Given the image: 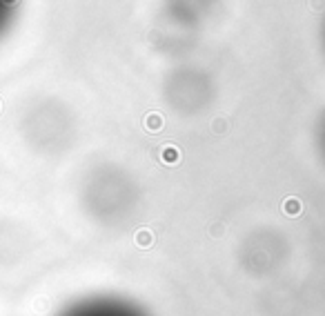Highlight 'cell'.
<instances>
[{
	"instance_id": "1",
	"label": "cell",
	"mask_w": 325,
	"mask_h": 316,
	"mask_svg": "<svg viewBox=\"0 0 325 316\" xmlns=\"http://www.w3.org/2000/svg\"><path fill=\"white\" fill-rule=\"evenodd\" d=\"M60 316H147V312L125 298L93 296L69 305Z\"/></svg>"
}]
</instances>
